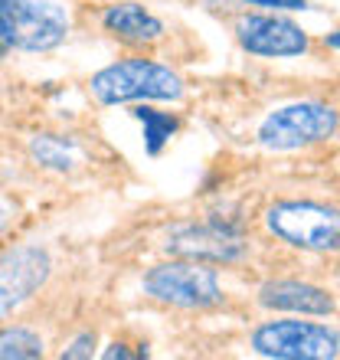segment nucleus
<instances>
[{
    "label": "nucleus",
    "mask_w": 340,
    "mask_h": 360,
    "mask_svg": "<svg viewBox=\"0 0 340 360\" xmlns=\"http://www.w3.org/2000/svg\"><path fill=\"white\" fill-rule=\"evenodd\" d=\"M331 49H340V30H334V33H327V39H324Z\"/></svg>",
    "instance_id": "nucleus-18"
},
{
    "label": "nucleus",
    "mask_w": 340,
    "mask_h": 360,
    "mask_svg": "<svg viewBox=\"0 0 340 360\" xmlns=\"http://www.w3.org/2000/svg\"><path fill=\"white\" fill-rule=\"evenodd\" d=\"M134 118L144 124V151L151 154H161V148L170 141V134L177 131V118L174 115H167V112H157V108H148V105H138L134 108Z\"/></svg>",
    "instance_id": "nucleus-13"
},
{
    "label": "nucleus",
    "mask_w": 340,
    "mask_h": 360,
    "mask_svg": "<svg viewBox=\"0 0 340 360\" xmlns=\"http://www.w3.org/2000/svg\"><path fill=\"white\" fill-rule=\"evenodd\" d=\"M92 347H95V334H79L72 347L63 351V360H79V357H92Z\"/></svg>",
    "instance_id": "nucleus-15"
},
{
    "label": "nucleus",
    "mask_w": 340,
    "mask_h": 360,
    "mask_svg": "<svg viewBox=\"0 0 340 360\" xmlns=\"http://www.w3.org/2000/svg\"><path fill=\"white\" fill-rule=\"evenodd\" d=\"M30 154H33V161L49 167V171H69L76 164V144L66 138H56V134H37L30 141Z\"/></svg>",
    "instance_id": "nucleus-12"
},
{
    "label": "nucleus",
    "mask_w": 340,
    "mask_h": 360,
    "mask_svg": "<svg viewBox=\"0 0 340 360\" xmlns=\"http://www.w3.org/2000/svg\"><path fill=\"white\" fill-rule=\"evenodd\" d=\"M236 37L242 49H249L252 56H301L308 53L311 39L298 23L288 17H275V13H246L236 23Z\"/></svg>",
    "instance_id": "nucleus-8"
},
{
    "label": "nucleus",
    "mask_w": 340,
    "mask_h": 360,
    "mask_svg": "<svg viewBox=\"0 0 340 360\" xmlns=\"http://www.w3.org/2000/svg\"><path fill=\"white\" fill-rule=\"evenodd\" d=\"M7 226V203H4V200H0V229Z\"/></svg>",
    "instance_id": "nucleus-19"
},
{
    "label": "nucleus",
    "mask_w": 340,
    "mask_h": 360,
    "mask_svg": "<svg viewBox=\"0 0 340 360\" xmlns=\"http://www.w3.org/2000/svg\"><path fill=\"white\" fill-rule=\"evenodd\" d=\"M69 33V13L56 0H0V56L10 49L46 53Z\"/></svg>",
    "instance_id": "nucleus-2"
},
{
    "label": "nucleus",
    "mask_w": 340,
    "mask_h": 360,
    "mask_svg": "<svg viewBox=\"0 0 340 360\" xmlns=\"http://www.w3.org/2000/svg\"><path fill=\"white\" fill-rule=\"evenodd\" d=\"M105 360H131L134 354L131 351H124V344H112V347H108V351L102 354Z\"/></svg>",
    "instance_id": "nucleus-17"
},
{
    "label": "nucleus",
    "mask_w": 340,
    "mask_h": 360,
    "mask_svg": "<svg viewBox=\"0 0 340 360\" xmlns=\"http://www.w3.org/2000/svg\"><path fill=\"white\" fill-rule=\"evenodd\" d=\"M252 347L275 360H331L340 351V338L327 324L268 321L252 334Z\"/></svg>",
    "instance_id": "nucleus-6"
},
{
    "label": "nucleus",
    "mask_w": 340,
    "mask_h": 360,
    "mask_svg": "<svg viewBox=\"0 0 340 360\" xmlns=\"http://www.w3.org/2000/svg\"><path fill=\"white\" fill-rule=\"evenodd\" d=\"M239 4H249V7H268V10H308L311 7L308 0H239Z\"/></svg>",
    "instance_id": "nucleus-16"
},
{
    "label": "nucleus",
    "mask_w": 340,
    "mask_h": 360,
    "mask_svg": "<svg viewBox=\"0 0 340 360\" xmlns=\"http://www.w3.org/2000/svg\"><path fill=\"white\" fill-rule=\"evenodd\" d=\"M105 30L118 37L122 43H131V46H144V43H154V39H161L164 33V23L154 17L151 10H144L141 4H115V7L105 10L102 17Z\"/></svg>",
    "instance_id": "nucleus-11"
},
{
    "label": "nucleus",
    "mask_w": 340,
    "mask_h": 360,
    "mask_svg": "<svg viewBox=\"0 0 340 360\" xmlns=\"http://www.w3.org/2000/svg\"><path fill=\"white\" fill-rule=\"evenodd\" d=\"M144 292L174 308H213L223 302V288L207 262H164L144 275Z\"/></svg>",
    "instance_id": "nucleus-5"
},
{
    "label": "nucleus",
    "mask_w": 340,
    "mask_h": 360,
    "mask_svg": "<svg viewBox=\"0 0 340 360\" xmlns=\"http://www.w3.org/2000/svg\"><path fill=\"white\" fill-rule=\"evenodd\" d=\"M49 278V256L39 246H20L0 259V321Z\"/></svg>",
    "instance_id": "nucleus-9"
},
{
    "label": "nucleus",
    "mask_w": 340,
    "mask_h": 360,
    "mask_svg": "<svg viewBox=\"0 0 340 360\" xmlns=\"http://www.w3.org/2000/svg\"><path fill=\"white\" fill-rule=\"evenodd\" d=\"M92 95L102 105L122 102H177L183 82L154 59H122L92 76Z\"/></svg>",
    "instance_id": "nucleus-1"
},
{
    "label": "nucleus",
    "mask_w": 340,
    "mask_h": 360,
    "mask_svg": "<svg viewBox=\"0 0 340 360\" xmlns=\"http://www.w3.org/2000/svg\"><path fill=\"white\" fill-rule=\"evenodd\" d=\"M340 124L337 108L324 102H294L272 112L259 128V141L268 151H294L304 144L327 141Z\"/></svg>",
    "instance_id": "nucleus-4"
},
{
    "label": "nucleus",
    "mask_w": 340,
    "mask_h": 360,
    "mask_svg": "<svg viewBox=\"0 0 340 360\" xmlns=\"http://www.w3.org/2000/svg\"><path fill=\"white\" fill-rule=\"evenodd\" d=\"M167 249L180 259L219 266V262H236L246 256V236L233 223L209 219L200 226H174L167 233Z\"/></svg>",
    "instance_id": "nucleus-7"
},
{
    "label": "nucleus",
    "mask_w": 340,
    "mask_h": 360,
    "mask_svg": "<svg viewBox=\"0 0 340 360\" xmlns=\"http://www.w3.org/2000/svg\"><path fill=\"white\" fill-rule=\"evenodd\" d=\"M43 357V341L30 328H4L0 331V360Z\"/></svg>",
    "instance_id": "nucleus-14"
},
{
    "label": "nucleus",
    "mask_w": 340,
    "mask_h": 360,
    "mask_svg": "<svg viewBox=\"0 0 340 360\" xmlns=\"http://www.w3.org/2000/svg\"><path fill=\"white\" fill-rule=\"evenodd\" d=\"M275 236L311 252H340V210L311 200H282L265 217Z\"/></svg>",
    "instance_id": "nucleus-3"
},
{
    "label": "nucleus",
    "mask_w": 340,
    "mask_h": 360,
    "mask_svg": "<svg viewBox=\"0 0 340 360\" xmlns=\"http://www.w3.org/2000/svg\"><path fill=\"white\" fill-rule=\"evenodd\" d=\"M259 302L275 311H294V314H331L334 298L318 285L294 282V278H278L265 282L259 288Z\"/></svg>",
    "instance_id": "nucleus-10"
}]
</instances>
